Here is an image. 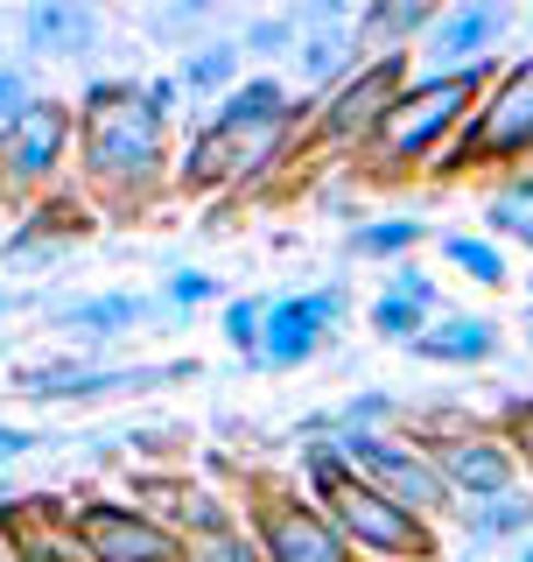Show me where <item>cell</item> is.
Here are the masks:
<instances>
[{
    "instance_id": "obj_1",
    "label": "cell",
    "mask_w": 533,
    "mask_h": 562,
    "mask_svg": "<svg viewBox=\"0 0 533 562\" xmlns=\"http://www.w3.org/2000/svg\"><path fill=\"white\" fill-rule=\"evenodd\" d=\"M78 183L84 198L113 204V211H148L175 183V155H169V120L148 113L140 78H99L78 99Z\"/></svg>"
},
{
    "instance_id": "obj_2",
    "label": "cell",
    "mask_w": 533,
    "mask_h": 562,
    "mask_svg": "<svg viewBox=\"0 0 533 562\" xmlns=\"http://www.w3.org/2000/svg\"><path fill=\"white\" fill-rule=\"evenodd\" d=\"M499 78V64H470V70H442V78H407V92L386 105V120L372 127L359 148V169L372 183H400V176H429V162L464 134V120L477 113L485 85Z\"/></svg>"
},
{
    "instance_id": "obj_3",
    "label": "cell",
    "mask_w": 533,
    "mask_h": 562,
    "mask_svg": "<svg viewBox=\"0 0 533 562\" xmlns=\"http://www.w3.org/2000/svg\"><path fill=\"white\" fill-rule=\"evenodd\" d=\"M526 162H533V49L499 64V78L485 85L477 113L429 162V176L450 183V176H464V169H526Z\"/></svg>"
},
{
    "instance_id": "obj_4",
    "label": "cell",
    "mask_w": 533,
    "mask_h": 562,
    "mask_svg": "<svg viewBox=\"0 0 533 562\" xmlns=\"http://www.w3.org/2000/svg\"><path fill=\"white\" fill-rule=\"evenodd\" d=\"M415 443L429 450L442 492H450V506H477L491 499V492H512L520 485V457L506 450V436L491 429V422H477L470 408H435V415H415Z\"/></svg>"
},
{
    "instance_id": "obj_5",
    "label": "cell",
    "mask_w": 533,
    "mask_h": 562,
    "mask_svg": "<svg viewBox=\"0 0 533 562\" xmlns=\"http://www.w3.org/2000/svg\"><path fill=\"white\" fill-rule=\"evenodd\" d=\"M316 506L337 520V535L351 541V555H372V562H442V527L394 506L386 492H372L359 471H337L324 492H309Z\"/></svg>"
},
{
    "instance_id": "obj_6",
    "label": "cell",
    "mask_w": 533,
    "mask_h": 562,
    "mask_svg": "<svg viewBox=\"0 0 533 562\" xmlns=\"http://www.w3.org/2000/svg\"><path fill=\"white\" fill-rule=\"evenodd\" d=\"M239 520L253 535L260 562H359L351 541L337 535V520L295 479H246Z\"/></svg>"
},
{
    "instance_id": "obj_7",
    "label": "cell",
    "mask_w": 533,
    "mask_h": 562,
    "mask_svg": "<svg viewBox=\"0 0 533 562\" xmlns=\"http://www.w3.org/2000/svg\"><path fill=\"white\" fill-rule=\"evenodd\" d=\"M407 78H415V57H372V64H359L344 85H330V92L302 113V140H295V148L359 155L372 140V127L386 120V105L407 92Z\"/></svg>"
},
{
    "instance_id": "obj_8",
    "label": "cell",
    "mask_w": 533,
    "mask_h": 562,
    "mask_svg": "<svg viewBox=\"0 0 533 562\" xmlns=\"http://www.w3.org/2000/svg\"><path fill=\"white\" fill-rule=\"evenodd\" d=\"M70 155H78V105L70 99H35L29 113H14L0 127V198H49L64 183Z\"/></svg>"
},
{
    "instance_id": "obj_9",
    "label": "cell",
    "mask_w": 533,
    "mask_h": 562,
    "mask_svg": "<svg viewBox=\"0 0 533 562\" xmlns=\"http://www.w3.org/2000/svg\"><path fill=\"white\" fill-rule=\"evenodd\" d=\"M337 450H344V464L359 471L372 492H386V499L407 506V514H421V520H435V527H442V514H456L450 492H442V479H435V464H429V450H421L415 436L351 429V436H337Z\"/></svg>"
},
{
    "instance_id": "obj_10",
    "label": "cell",
    "mask_w": 533,
    "mask_h": 562,
    "mask_svg": "<svg viewBox=\"0 0 533 562\" xmlns=\"http://www.w3.org/2000/svg\"><path fill=\"white\" fill-rule=\"evenodd\" d=\"M344 316H351V281L281 295V303H266V316H260V351L253 359L266 373H295V366H309L316 351L344 330Z\"/></svg>"
},
{
    "instance_id": "obj_11",
    "label": "cell",
    "mask_w": 533,
    "mask_h": 562,
    "mask_svg": "<svg viewBox=\"0 0 533 562\" xmlns=\"http://www.w3.org/2000/svg\"><path fill=\"white\" fill-rule=\"evenodd\" d=\"M520 29V14L506 0H450L435 8V22L415 43V78H442V70H470V64H499L491 49Z\"/></svg>"
},
{
    "instance_id": "obj_12",
    "label": "cell",
    "mask_w": 533,
    "mask_h": 562,
    "mask_svg": "<svg viewBox=\"0 0 533 562\" xmlns=\"http://www.w3.org/2000/svg\"><path fill=\"white\" fill-rule=\"evenodd\" d=\"M70 535H78L84 562H183V535H169L134 499H78Z\"/></svg>"
},
{
    "instance_id": "obj_13",
    "label": "cell",
    "mask_w": 533,
    "mask_h": 562,
    "mask_svg": "<svg viewBox=\"0 0 533 562\" xmlns=\"http://www.w3.org/2000/svg\"><path fill=\"white\" fill-rule=\"evenodd\" d=\"M197 366L169 359V366H84V359H49V366H22L14 386L29 401H105V394H148V386L190 380Z\"/></svg>"
},
{
    "instance_id": "obj_14",
    "label": "cell",
    "mask_w": 533,
    "mask_h": 562,
    "mask_svg": "<svg viewBox=\"0 0 533 562\" xmlns=\"http://www.w3.org/2000/svg\"><path fill=\"white\" fill-rule=\"evenodd\" d=\"M127 499L140 506V514H155L169 527V535H183V541H197V535H218V527H233L239 520V506L225 499V492H211L197 479H183V471H140Z\"/></svg>"
},
{
    "instance_id": "obj_15",
    "label": "cell",
    "mask_w": 533,
    "mask_h": 562,
    "mask_svg": "<svg viewBox=\"0 0 533 562\" xmlns=\"http://www.w3.org/2000/svg\"><path fill=\"white\" fill-rule=\"evenodd\" d=\"M0 549H8V562H84L78 535H70V499H57V492L8 499L0 506Z\"/></svg>"
},
{
    "instance_id": "obj_16",
    "label": "cell",
    "mask_w": 533,
    "mask_h": 562,
    "mask_svg": "<svg viewBox=\"0 0 533 562\" xmlns=\"http://www.w3.org/2000/svg\"><path fill=\"white\" fill-rule=\"evenodd\" d=\"M105 35V14L92 0H29L22 8V49L29 64H78Z\"/></svg>"
},
{
    "instance_id": "obj_17",
    "label": "cell",
    "mask_w": 533,
    "mask_h": 562,
    "mask_svg": "<svg viewBox=\"0 0 533 562\" xmlns=\"http://www.w3.org/2000/svg\"><path fill=\"white\" fill-rule=\"evenodd\" d=\"M435 316H442V281L421 268V260H400V268H386L379 295H372V310H365V324L379 330L386 345H415Z\"/></svg>"
},
{
    "instance_id": "obj_18",
    "label": "cell",
    "mask_w": 533,
    "mask_h": 562,
    "mask_svg": "<svg viewBox=\"0 0 533 562\" xmlns=\"http://www.w3.org/2000/svg\"><path fill=\"white\" fill-rule=\"evenodd\" d=\"M302 113H309V105L288 92V78H274V70H246V78L211 105L204 120H218V127H233V134H302Z\"/></svg>"
},
{
    "instance_id": "obj_19",
    "label": "cell",
    "mask_w": 533,
    "mask_h": 562,
    "mask_svg": "<svg viewBox=\"0 0 533 562\" xmlns=\"http://www.w3.org/2000/svg\"><path fill=\"white\" fill-rule=\"evenodd\" d=\"M435 22V0H365L359 14H351V43H359V57H415L421 29Z\"/></svg>"
},
{
    "instance_id": "obj_20",
    "label": "cell",
    "mask_w": 533,
    "mask_h": 562,
    "mask_svg": "<svg viewBox=\"0 0 533 562\" xmlns=\"http://www.w3.org/2000/svg\"><path fill=\"white\" fill-rule=\"evenodd\" d=\"M499 324H491V316H477V310H442L429 330H421L415 345V359H429V366H491L499 359Z\"/></svg>"
},
{
    "instance_id": "obj_21",
    "label": "cell",
    "mask_w": 533,
    "mask_h": 562,
    "mask_svg": "<svg viewBox=\"0 0 533 562\" xmlns=\"http://www.w3.org/2000/svg\"><path fill=\"white\" fill-rule=\"evenodd\" d=\"M155 310H162L155 295L105 289V295H78V303H64L57 310V330H70V338H84V345H105V338H127L134 324H148Z\"/></svg>"
},
{
    "instance_id": "obj_22",
    "label": "cell",
    "mask_w": 533,
    "mask_h": 562,
    "mask_svg": "<svg viewBox=\"0 0 533 562\" xmlns=\"http://www.w3.org/2000/svg\"><path fill=\"white\" fill-rule=\"evenodd\" d=\"M92 233V204L70 198V190H49V198L29 204V218L8 233V260H29V254H49V246H70Z\"/></svg>"
},
{
    "instance_id": "obj_23",
    "label": "cell",
    "mask_w": 533,
    "mask_h": 562,
    "mask_svg": "<svg viewBox=\"0 0 533 562\" xmlns=\"http://www.w3.org/2000/svg\"><path fill=\"white\" fill-rule=\"evenodd\" d=\"M359 64H365V57H359V43H351V29H316V35H302L295 57H288V70H295V99L316 105L330 85H344Z\"/></svg>"
},
{
    "instance_id": "obj_24",
    "label": "cell",
    "mask_w": 533,
    "mask_h": 562,
    "mask_svg": "<svg viewBox=\"0 0 533 562\" xmlns=\"http://www.w3.org/2000/svg\"><path fill=\"white\" fill-rule=\"evenodd\" d=\"M456 520H464V541L477 555L520 549V541H533V485H512V492H491V499H477V506H456Z\"/></svg>"
},
{
    "instance_id": "obj_25",
    "label": "cell",
    "mask_w": 533,
    "mask_h": 562,
    "mask_svg": "<svg viewBox=\"0 0 533 562\" xmlns=\"http://www.w3.org/2000/svg\"><path fill=\"white\" fill-rule=\"evenodd\" d=\"M239 78H246V57H239L233 35H204V43H190L183 57H175V85H183V92H197V99H211V105L233 92Z\"/></svg>"
},
{
    "instance_id": "obj_26",
    "label": "cell",
    "mask_w": 533,
    "mask_h": 562,
    "mask_svg": "<svg viewBox=\"0 0 533 562\" xmlns=\"http://www.w3.org/2000/svg\"><path fill=\"white\" fill-rule=\"evenodd\" d=\"M435 239V225H421V218H372L351 233V260H386V268H400V260H415V246H429Z\"/></svg>"
},
{
    "instance_id": "obj_27",
    "label": "cell",
    "mask_w": 533,
    "mask_h": 562,
    "mask_svg": "<svg viewBox=\"0 0 533 562\" xmlns=\"http://www.w3.org/2000/svg\"><path fill=\"white\" fill-rule=\"evenodd\" d=\"M442 246V260H450L464 281H477V289H506V246L499 239H485V233H435Z\"/></svg>"
},
{
    "instance_id": "obj_28",
    "label": "cell",
    "mask_w": 533,
    "mask_h": 562,
    "mask_svg": "<svg viewBox=\"0 0 533 562\" xmlns=\"http://www.w3.org/2000/svg\"><path fill=\"white\" fill-rule=\"evenodd\" d=\"M400 422V394H386V386H365V394L337 401L330 408V436H351V429H394Z\"/></svg>"
},
{
    "instance_id": "obj_29",
    "label": "cell",
    "mask_w": 533,
    "mask_h": 562,
    "mask_svg": "<svg viewBox=\"0 0 533 562\" xmlns=\"http://www.w3.org/2000/svg\"><path fill=\"white\" fill-rule=\"evenodd\" d=\"M239 57L246 64H288L295 57V29H288V14H253V22H239Z\"/></svg>"
},
{
    "instance_id": "obj_30",
    "label": "cell",
    "mask_w": 533,
    "mask_h": 562,
    "mask_svg": "<svg viewBox=\"0 0 533 562\" xmlns=\"http://www.w3.org/2000/svg\"><path fill=\"white\" fill-rule=\"evenodd\" d=\"M183 562H260V549H253V535H246V520H233V527H218V535L183 541Z\"/></svg>"
},
{
    "instance_id": "obj_31",
    "label": "cell",
    "mask_w": 533,
    "mask_h": 562,
    "mask_svg": "<svg viewBox=\"0 0 533 562\" xmlns=\"http://www.w3.org/2000/svg\"><path fill=\"white\" fill-rule=\"evenodd\" d=\"M491 429L506 436V450L520 457V471L533 479V394H512L506 408H499V422H491Z\"/></svg>"
},
{
    "instance_id": "obj_32",
    "label": "cell",
    "mask_w": 533,
    "mask_h": 562,
    "mask_svg": "<svg viewBox=\"0 0 533 562\" xmlns=\"http://www.w3.org/2000/svg\"><path fill=\"white\" fill-rule=\"evenodd\" d=\"M35 99H43L35 92V64L29 57H0V127H8L14 113H29Z\"/></svg>"
},
{
    "instance_id": "obj_33",
    "label": "cell",
    "mask_w": 533,
    "mask_h": 562,
    "mask_svg": "<svg viewBox=\"0 0 533 562\" xmlns=\"http://www.w3.org/2000/svg\"><path fill=\"white\" fill-rule=\"evenodd\" d=\"M260 316H266V303H253V295H233V303H225V345L253 359V351H260Z\"/></svg>"
},
{
    "instance_id": "obj_34",
    "label": "cell",
    "mask_w": 533,
    "mask_h": 562,
    "mask_svg": "<svg viewBox=\"0 0 533 562\" xmlns=\"http://www.w3.org/2000/svg\"><path fill=\"white\" fill-rule=\"evenodd\" d=\"M197 303H218V281L204 268H175L162 281V310H197Z\"/></svg>"
},
{
    "instance_id": "obj_35",
    "label": "cell",
    "mask_w": 533,
    "mask_h": 562,
    "mask_svg": "<svg viewBox=\"0 0 533 562\" xmlns=\"http://www.w3.org/2000/svg\"><path fill=\"white\" fill-rule=\"evenodd\" d=\"M211 22V8H204V0H190V8H162V14H148V29L155 35H175V43H183V35H197Z\"/></svg>"
},
{
    "instance_id": "obj_36",
    "label": "cell",
    "mask_w": 533,
    "mask_h": 562,
    "mask_svg": "<svg viewBox=\"0 0 533 562\" xmlns=\"http://www.w3.org/2000/svg\"><path fill=\"white\" fill-rule=\"evenodd\" d=\"M140 99H148L155 120H169V127H175V105H183V85H175V70H162V78H140Z\"/></svg>"
},
{
    "instance_id": "obj_37",
    "label": "cell",
    "mask_w": 533,
    "mask_h": 562,
    "mask_svg": "<svg viewBox=\"0 0 533 562\" xmlns=\"http://www.w3.org/2000/svg\"><path fill=\"white\" fill-rule=\"evenodd\" d=\"M499 204H506V211H520V218H533V162L506 176V190H499Z\"/></svg>"
},
{
    "instance_id": "obj_38",
    "label": "cell",
    "mask_w": 533,
    "mask_h": 562,
    "mask_svg": "<svg viewBox=\"0 0 533 562\" xmlns=\"http://www.w3.org/2000/svg\"><path fill=\"white\" fill-rule=\"evenodd\" d=\"M29 443H35V436H29V429H8V422H0V457H22Z\"/></svg>"
},
{
    "instance_id": "obj_39",
    "label": "cell",
    "mask_w": 533,
    "mask_h": 562,
    "mask_svg": "<svg viewBox=\"0 0 533 562\" xmlns=\"http://www.w3.org/2000/svg\"><path fill=\"white\" fill-rule=\"evenodd\" d=\"M506 562H533V541H520V549H506Z\"/></svg>"
},
{
    "instance_id": "obj_40",
    "label": "cell",
    "mask_w": 533,
    "mask_h": 562,
    "mask_svg": "<svg viewBox=\"0 0 533 562\" xmlns=\"http://www.w3.org/2000/svg\"><path fill=\"white\" fill-rule=\"evenodd\" d=\"M442 562H485V555H477V549H456V555H442Z\"/></svg>"
},
{
    "instance_id": "obj_41",
    "label": "cell",
    "mask_w": 533,
    "mask_h": 562,
    "mask_svg": "<svg viewBox=\"0 0 533 562\" xmlns=\"http://www.w3.org/2000/svg\"><path fill=\"white\" fill-rule=\"evenodd\" d=\"M512 239H520V246H533V218H526V225H520V233H512Z\"/></svg>"
},
{
    "instance_id": "obj_42",
    "label": "cell",
    "mask_w": 533,
    "mask_h": 562,
    "mask_svg": "<svg viewBox=\"0 0 533 562\" xmlns=\"http://www.w3.org/2000/svg\"><path fill=\"white\" fill-rule=\"evenodd\" d=\"M8 303H14V295H8V289H0V310H8Z\"/></svg>"
},
{
    "instance_id": "obj_43",
    "label": "cell",
    "mask_w": 533,
    "mask_h": 562,
    "mask_svg": "<svg viewBox=\"0 0 533 562\" xmlns=\"http://www.w3.org/2000/svg\"><path fill=\"white\" fill-rule=\"evenodd\" d=\"M520 289H526V295H533V274H526V281H520Z\"/></svg>"
},
{
    "instance_id": "obj_44",
    "label": "cell",
    "mask_w": 533,
    "mask_h": 562,
    "mask_svg": "<svg viewBox=\"0 0 533 562\" xmlns=\"http://www.w3.org/2000/svg\"><path fill=\"white\" fill-rule=\"evenodd\" d=\"M526 35H533V8H526Z\"/></svg>"
},
{
    "instance_id": "obj_45",
    "label": "cell",
    "mask_w": 533,
    "mask_h": 562,
    "mask_svg": "<svg viewBox=\"0 0 533 562\" xmlns=\"http://www.w3.org/2000/svg\"><path fill=\"white\" fill-rule=\"evenodd\" d=\"M526 345H533V324H526Z\"/></svg>"
},
{
    "instance_id": "obj_46",
    "label": "cell",
    "mask_w": 533,
    "mask_h": 562,
    "mask_svg": "<svg viewBox=\"0 0 533 562\" xmlns=\"http://www.w3.org/2000/svg\"><path fill=\"white\" fill-rule=\"evenodd\" d=\"M0 562H8V549H0Z\"/></svg>"
}]
</instances>
